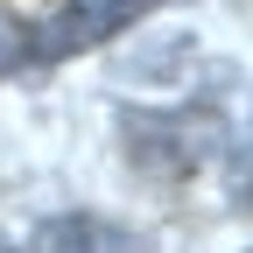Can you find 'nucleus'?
<instances>
[{"instance_id": "nucleus-6", "label": "nucleus", "mask_w": 253, "mask_h": 253, "mask_svg": "<svg viewBox=\"0 0 253 253\" xmlns=\"http://www.w3.org/2000/svg\"><path fill=\"white\" fill-rule=\"evenodd\" d=\"M0 253H21V246H14V239H7V232H0Z\"/></svg>"}, {"instance_id": "nucleus-3", "label": "nucleus", "mask_w": 253, "mask_h": 253, "mask_svg": "<svg viewBox=\"0 0 253 253\" xmlns=\"http://www.w3.org/2000/svg\"><path fill=\"white\" fill-rule=\"evenodd\" d=\"M28 253H148V239L106 211H56L36 225Z\"/></svg>"}, {"instance_id": "nucleus-4", "label": "nucleus", "mask_w": 253, "mask_h": 253, "mask_svg": "<svg viewBox=\"0 0 253 253\" xmlns=\"http://www.w3.org/2000/svg\"><path fill=\"white\" fill-rule=\"evenodd\" d=\"M225 148H232V190H239V197H246V204H253V126H246V134H239V141L225 134Z\"/></svg>"}, {"instance_id": "nucleus-2", "label": "nucleus", "mask_w": 253, "mask_h": 253, "mask_svg": "<svg viewBox=\"0 0 253 253\" xmlns=\"http://www.w3.org/2000/svg\"><path fill=\"white\" fill-rule=\"evenodd\" d=\"M141 14H148V0H71V7H56L42 28H28V63H63L78 49H99L106 36L134 28Z\"/></svg>"}, {"instance_id": "nucleus-1", "label": "nucleus", "mask_w": 253, "mask_h": 253, "mask_svg": "<svg viewBox=\"0 0 253 253\" xmlns=\"http://www.w3.org/2000/svg\"><path fill=\"white\" fill-rule=\"evenodd\" d=\"M225 148L218 106H162V113H126V155L155 176H197Z\"/></svg>"}, {"instance_id": "nucleus-5", "label": "nucleus", "mask_w": 253, "mask_h": 253, "mask_svg": "<svg viewBox=\"0 0 253 253\" xmlns=\"http://www.w3.org/2000/svg\"><path fill=\"white\" fill-rule=\"evenodd\" d=\"M14 63H28V28L14 14H0V78L14 71Z\"/></svg>"}]
</instances>
